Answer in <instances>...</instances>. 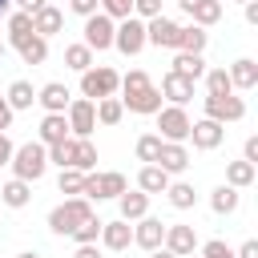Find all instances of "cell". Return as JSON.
Segmentation results:
<instances>
[{"label":"cell","mask_w":258,"mask_h":258,"mask_svg":"<svg viewBox=\"0 0 258 258\" xmlns=\"http://www.w3.org/2000/svg\"><path fill=\"white\" fill-rule=\"evenodd\" d=\"M121 105L129 109V113H141V117H153L165 101H161V93H157V85L149 81V73H141V69H133V73H125L121 77Z\"/></svg>","instance_id":"obj_1"},{"label":"cell","mask_w":258,"mask_h":258,"mask_svg":"<svg viewBox=\"0 0 258 258\" xmlns=\"http://www.w3.org/2000/svg\"><path fill=\"white\" fill-rule=\"evenodd\" d=\"M12 177H20V181H40L44 173H48V153H44V145L40 141H24V145H16L12 149Z\"/></svg>","instance_id":"obj_2"},{"label":"cell","mask_w":258,"mask_h":258,"mask_svg":"<svg viewBox=\"0 0 258 258\" xmlns=\"http://www.w3.org/2000/svg\"><path fill=\"white\" fill-rule=\"evenodd\" d=\"M93 218V202H85V198H64L60 206H52L48 210V230L52 234H60V238H69L81 222H89Z\"/></svg>","instance_id":"obj_3"},{"label":"cell","mask_w":258,"mask_h":258,"mask_svg":"<svg viewBox=\"0 0 258 258\" xmlns=\"http://www.w3.org/2000/svg\"><path fill=\"white\" fill-rule=\"evenodd\" d=\"M121 89V73L109 69V64H93L81 73V97L85 101H105V97H117Z\"/></svg>","instance_id":"obj_4"},{"label":"cell","mask_w":258,"mask_h":258,"mask_svg":"<svg viewBox=\"0 0 258 258\" xmlns=\"http://www.w3.org/2000/svg\"><path fill=\"white\" fill-rule=\"evenodd\" d=\"M129 189V181H125V173H117V169H105V173H85V189H81V198L85 202H109V198H121Z\"/></svg>","instance_id":"obj_5"},{"label":"cell","mask_w":258,"mask_h":258,"mask_svg":"<svg viewBox=\"0 0 258 258\" xmlns=\"http://www.w3.org/2000/svg\"><path fill=\"white\" fill-rule=\"evenodd\" d=\"M153 117H157V129H161L157 137H161V141H177V145L189 141V125H194V121H189V113H185L181 105H161Z\"/></svg>","instance_id":"obj_6"},{"label":"cell","mask_w":258,"mask_h":258,"mask_svg":"<svg viewBox=\"0 0 258 258\" xmlns=\"http://www.w3.org/2000/svg\"><path fill=\"white\" fill-rule=\"evenodd\" d=\"M113 28H117V20H109L105 12H93V16H85V36H81V44L97 56V52H105V48H113Z\"/></svg>","instance_id":"obj_7"},{"label":"cell","mask_w":258,"mask_h":258,"mask_svg":"<svg viewBox=\"0 0 258 258\" xmlns=\"http://www.w3.org/2000/svg\"><path fill=\"white\" fill-rule=\"evenodd\" d=\"M113 48H117L121 56H137V52L145 48V20H137V16L117 20V28H113Z\"/></svg>","instance_id":"obj_8"},{"label":"cell","mask_w":258,"mask_h":258,"mask_svg":"<svg viewBox=\"0 0 258 258\" xmlns=\"http://www.w3.org/2000/svg\"><path fill=\"white\" fill-rule=\"evenodd\" d=\"M202 109H206V121H218V125H230V121H242V117H246V101H242L238 93L202 97Z\"/></svg>","instance_id":"obj_9"},{"label":"cell","mask_w":258,"mask_h":258,"mask_svg":"<svg viewBox=\"0 0 258 258\" xmlns=\"http://www.w3.org/2000/svg\"><path fill=\"white\" fill-rule=\"evenodd\" d=\"M64 121H69V137H93L97 133V109H93V101L73 97L69 109H64Z\"/></svg>","instance_id":"obj_10"},{"label":"cell","mask_w":258,"mask_h":258,"mask_svg":"<svg viewBox=\"0 0 258 258\" xmlns=\"http://www.w3.org/2000/svg\"><path fill=\"white\" fill-rule=\"evenodd\" d=\"M173 258H189L202 242H198V230L185 226V222H165V242H161Z\"/></svg>","instance_id":"obj_11"},{"label":"cell","mask_w":258,"mask_h":258,"mask_svg":"<svg viewBox=\"0 0 258 258\" xmlns=\"http://www.w3.org/2000/svg\"><path fill=\"white\" fill-rule=\"evenodd\" d=\"M177 32H181V24L169 20V16L145 20V44H153V48H173L177 52Z\"/></svg>","instance_id":"obj_12"},{"label":"cell","mask_w":258,"mask_h":258,"mask_svg":"<svg viewBox=\"0 0 258 258\" xmlns=\"http://www.w3.org/2000/svg\"><path fill=\"white\" fill-rule=\"evenodd\" d=\"M161 242H165V222L161 218H137L133 222V246H141L145 254H153V250H161Z\"/></svg>","instance_id":"obj_13"},{"label":"cell","mask_w":258,"mask_h":258,"mask_svg":"<svg viewBox=\"0 0 258 258\" xmlns=\"http://www.w3.org/2000/svg\"><path fill=\"white\" fill-rule=\"evenodd\" d=\"M157 93H161V101H165V105H181V109H185V105L194 101V81L169 69V73L161 77V89H157Z\"/></svg>","instance_id":"obj_14"},{"label":"cell","mask_w":258,"mask_h":258,"mask_svg":"<svg viewBox=\"0 0 258 258\" xmlns=\"http://www.w3.org/2000/svg\"><path fill=\"white\" fill-rule=\"evenodd\" d=\"M97 246H105V250H129V246H133V222H125V218L101 222V238H97Z\"/></svg>","instance_id":"obj_15"},{"label":"cell","mask_w":258,"mask_h":258,"mask_svg":"<svg viewBox=\"0 0 258 258\" xmlns=\"http://www.w3.org/2000/svg\"><path fill=\"white\" fill-rule=\"evenodd\" d=\"M189 141H194V149H202V153H210V149H218L222 141H226V125H218V121H194L189 125Z\"/></svg>","instance_id":"obj_16"},{"label":"cell","mask_w":258,"mask_h":258,"mask_svg":"<svg viewBox=\"0 0 258 258\" xmlns=\"http://www.w3.org/2000/svg\"><path fill=\"white\" fill-rule=\"evenodd\" d=\"M8 44L20 52L24 64H44V60H48V40L36 36V32H24V36H16V40H8Z\"/></svg>","instance_id":"obj_17"},{"label":"cell","mask_w":258,"mask_h":258,"mask_svg":"<svg viewBox=\"0 0 258 258\" xmlns=\"http://www.w3.org/2000/svg\"><path fill=\"white\" fill-rule=\"evenodd\" d=\"M69 101H73V93H69V85H60V81H48V85L36 89V105H40L44 113H64Z\"/></svg>","instance_id":"obj_18"},{"label":"cell","mask_w":258,"mask_h":258,"mask_svg":"<svg viewBox=\"0 0 258 258\" xmlns=\"http://www.w3.org/2000/svg\"><path fill=\"white\" fill-rule=\"evenodd\" d=\"M157 169H165L169 177L173 173H185L189 169V149L185 145H177V141H161V153H157V161H153Z\"/></svg>","instance_id":"obj_19"},{"label":"cell","mask_w":258,"mask_h":258,"mask_svg":"<svg viewBox=\"0 0 258 258\" xmlns=\"http://www.w3.org/2000/svg\"><path fill=\"white\" fill-rule=\"evenodd\" d=\"M60 28H64V12H60L56 4H44V8L32 12V32H36V36L48 40V36H56Z\"/></svg>","instance_id":"obj_20"},{"label":"cell","mask_w":258,"mask_h":258,"mask_svg":"<svg viewBox=\"0 0 258 258\" xmlns=\"http://www.w3.org/2000/svg\"><path fill=\"white\" fill-rule=\"evenodd\" d=\"M69 137V121H64V113H44L40 117V133H36V141L48 149V145H60Z\"/></svg>","instance_id":"obj_21"},{"label":"cell","mask_w":258,"mask_h":258,"mask_svg":"<svg viewBox=\"0 0 258 258\" xmlns=\"http://www.w3.org/2000/svg\"><path fill=\"white\" fill-rule=\"evenodd\" d=\"M226 73H230V85H234V93H238V89H242V93H250V89L258 85V60H250V56L234 60Z\"/></svg>","instance_id":"obj_22"},{"label":"cell","mask_w":258,"mask_h":258,"mask_svg":"<svg viewBox=\"0 0 258 258\" xmlns=\"http://www.w3.org/2000/svg\"><path fill=\"white\" fill-rule=\"evenodd\" d=\"M238 206H242V189H234V185H218V189H210V210L214 214H222V218H230V214H238Z\"/></svg>","instance_id":"obj_23"},{"label":"cell","mask_w":258,"mask_h":258,"mask_svg":"<svg viewBox=\"0 0 258 258\" xmlns=\"http://www.w3.org/2000/svg\"><path fill=\"white\" fill-rule=\"evenodd\" d=\"M173 177L165 173V169H157V165H141L137 169V189L145 194V198H153V194H165V185H169Z\"/></svg>","instance_id":"obj_24"},{"label":"cell","mask_w":258,"mask_h":258,"mask_svg":"<svg viewBox=\"0 0 258 258\" xmlns=\"http://www.w3.org/2000/svg\"><path fill=\"white\" fill-rule=\"evenodd\" d=\"M0 202H4L8 210H24V206L32 202V185L20 181V177H8V181L0 185Z\"/></svg>","instance_id":"obj_25"},{"label":"cell","mask_w":258,"mask_h":258,"mask_svg":"<svg viewBox=\"0 0 258 258\" xmlns=\"http://www.w3.org/2000/svg\"><path fill=\"white\" fill-rule=\"evenodd\" d=\"M117 210H121V218H125V222H137V218H145V214H149V198H145L141 189H125V194L117 198Z\"/></svg>","instance_id":"obj_26"},{"label":"cell","mask_w":258,"mask_h":258,"mask_svg":"<svg viewBox=\"0 0 258 258\" xmlns=\"http://www.w3.org/2000/svg\"><path fill=\"white\" fill-rule=\"evenodd\" d=\"M173 73H181V77H189L198 85L206 77V56L202 52H173Z\"/></svg>","instance_id":"obj_27"},{"label":"cell","mask_w":258,"mask_h":258,"mask_svg":"<svg viewBox=\"0 0 258 258\" xmlns=\"http://www.w3.org/2000/svg\"><path fill=\"white\" fill-rule=\"evenodd\" d=\"M4 101H8V109H12V113L32 109V105H36V89H32L28 81H12V85H8V93H4Z\"/></svg>","instance_id":"obj_28"},{"label":"cell","mask_w":258,"mask_h":258,"mask_svg":"<svg viewBox=\"0 0 258 258\" xmlns=\"http://www.w3.org/2000/svg\"><path fill=\"white\" fill-rule=\"evenodd\" d=\"M206 40H210L206 28H198V24H181V32H177V52H206Z\"/></svg>","instance_id":"obj_29"},{"label":"cell","mask_w":258,"mask_h":258,"mask_svg":"<svg viewBox=\"0 0 258 258\" xmlns=\"http://www.w3.org/2000/svg\"><path fill=\"white\" fill-rule=\"evenodd\" d=\"M254 177H258V165H250V161H230L226 165V185H234V189L254 185Z\"/></svg>","instance_id":"obj_30"},{"label":"cell","mask_w":258,"mask_h":258,"mask_svg":"<svg viewBox=\"0 0 258 258\" xmlns=\"http://www.w3.org/2000/svg\"><path fill=\"white\" fill-rule=\"evenodd\" d=\"M165 202H169L173 210H194L198 194H194L189 181H169V185H165Z\"/></svg>","instance_id":"obj_31"},{"label":"cell","mask_w":258,"mask_h":258,"mask_svg":"<svg viewBox=\"0 0 258 258\" xmlns=\"http://www.w3.org/2000/svg\"><path fill=\"white\" fill-rule=\"evenodd\" d=\"M222 0H202L194 12H189V24H198V28H210V24H218L222 20Z\"/></svg>","instance_id":"obj_32"},{"label":"cell","mask_w":258,"mask_h":258,"mask_svg":"<svg viewBox=\"0 0 258 258\" xmlns=\"http://www.w3.org/2000/svg\"><path fill=\"white\" fill-rule=\"evenodd\" d=\"M64 64H69L73 73H85V69H93V64H97V56L77 40V44H64Z\"/></svg>","instance_id":"obj_33"},{"label":"cell","mask_w":258,"mask_h":258,"mask_svg":"<svg viewBox=\"0 0 258 258\" xmlns=\"http://www.w3.org/2000/svg\"><path fill=\"white\" fill-rule=\"evenodd\" d=\"M93 109H97V125H117V121L125 117V105H121V97H105V101H93Z\"/></svg>","instance_id":"obj_34"},{"label":"cell","mask_w":258,"mask_h":258,"mask_svg":"<svg viewBox=\"0 0 258 258\" xmlns=\"http://www.w3.org/2000/svg\"><path fill=\"white\" fill-rule=\"evenodd\" d=\"M44 153H48V165H56V169H73V153H77V137H64L60 145H48Z\"/></svg>","instance_id":"obj_35"},{"label":"cell","mask_w":258,"mask_h":258,"mask_svg":"<svg viewBox=\"0 0 258 258\" xmlns=\"http://www.w3.org/2000/svg\"><path fill=\"white\" fill-rule=\"evenodd\" d=\"M93 165H97V145H93V137H77L73 169H81V173H93Z\"/></svg>","instance_id":"obj_36"},{"label":"cell","mask_w":258,"mask_h":258,"mask_svg":"<svg viewBox=\"0 0 258 258\" xmlns=\"http://www.w3.org/2000/svg\"><path fill=\"white\" fill-rule=\"evenodd\" d=\"M206 97H226V93H234V85H230V73L226 69H206Z\"/></svg>","instance_id":"obj_37"},{"label":"cell","mask_w":258,"mask_h":258,"mask_svg":"<svg viewBox=\"0 0 258 258\" xmlns=\"http://www.w3.org/2000/svg\"><path fill=\"white\" fill-rule=\"evenodd\" d=\"M133 149H137V161L153 165V161H157V153H161V137H157V133H141Z\"/></svg>","instance_id":"obj_38"},{"label":"cell","mask_w":258,"mask_h":258,"mask_svg":"<svg viewBox=\"0 0 258 258\" xmlns=\"http://www.w3.org/2000/svg\"><path fill=\"white\" fill-rule=\"evenodd\" d=\"M56 189L69 194V198H81V189H85V173H81V169H60V173H56Z\"/></svg>","instance_id":"obj_39"},{"label":"cell","mask_w":258,"mask_h":258,"mask_svg":"<svg viewBox=\"0 0 258 258\" xmlns=\"http://www.w3.org/2000/svg\"><path fill=\"white\" fill-rule=\"evenodd\" d=\"M69 238H73L77 246H89V242H97V238H101V218L93 214V218H89V222H81V226H77Z\"/></svg>","instance_id":"obj_40"},{"label":"cell","mask_w":258,"mask_h":258,"mask_svg":"<svg viewBox=\"0 0 258 258\" xmlns=\"http://www.w3.org/2000/svg\"><path fill=\"white\" fill-rule=\"evenodd\" d=\"M4 20H8V40H16V36L32 32V16H28V12H16V8H12Z\"/></svg>","instance_id":"obj_41"},{"label":"cell","mask_w":258,"mask_h":258,"mask_svg":"<svg viewBox=\"0 0 258 258\" xmlns=\"http://www.w3.org/2000/svg\"><path fill=\"white\" fill-rule=\"evenodd\" d=\"M101 4V12L109 16V20H125V16H133V0H97Z\"/></svg>","instance_id":"obj_42"},{"label":"cell","mask_w":258,"mask_h":258,"mask_svg":"<svg viewBox=\"0 0 258 258\" xmlns=\"http://www.w3.org/2000/svg\"><path fill=\"white\" fill-rule=\"evenodd\" d=\"M198 250H202V258H234V246H226L222 238H210V242H202Z\"/></svg>","instance_id":"obj_43"},{"label":"cell","mask_w":258,"mask_h":258,"mask_svg":"<svg viewBox=\"0 0 258 258\" xmlns=\"http://www.w3.org/2000/svg\"><path fill=\"white\" fill-rule=\"evenodd\" d=\"M133 16L137 20H153V16H165V12H161V0H133Z\"/></svg>","instance_id":"obj_44"},{"label":"cell","mask_w":258,"mask_h":258,"mask_svg":"<svg viewBox=\"0 0 258 258\" xmlns=\"http://www.w3.org/2000/svg\"><path fill=\"white\" fill-rule=\"evenodd\" d=\"M69 12H77V16L85 20V16H93V12H101V4H97V0H69Z\"/></svg>","instance_id":"obj_45"},{"label":"cell","mask_w":258,"mask_h":258,"mask_svg":"<svg viewBox=\"0 0 258 258\" xmlns=\"http://www.w3.org/2000/svg\"><path fill=\"white\" fill-rule=\"evenodd\" d=\"M242 161L258 165V137H254V133H250V137H246V145H242Z\"/></svg>","instance_id":"obj_46"},{"label":"cell","mask_w":258,"mask_h":258,"mask_svg":"<svg viewBox=\"0 0 258 258\" xmlns=\"http://www.w3.org/2000/svg\"><path fill=\"white\" fill-rule=\"evenodd\" d=\"M12 149H16V145H12V137H8V133H0V169L12 161Z\"/></svg>","instance_id":"obj_47"},{"label":"cell","mask_w":258,"mask_h":258,"mask_svg":"<svg viewBox=\"0 0 258 258\" xmlns=\"http://www.w3.org/2000/svg\"><path fill=\"white\" fill-rule=\"evenodd\" d=\"M73 258H105V254H101V246H97V242H89V246H77V250H73Z\"/></svg>","instance_id":"obj_48"},{"label":"cell","mask_w":258,"mask_h":258,"mask_svg":"<svg viewBox=\"0 0 258 258\" xmlns=\"http://www.w3.org/2000/svg\"><path fill=\"white\" fill-rule=\"evenodd\" d=\"M44 4H48V0H12V8H16V12H28V16H32L36 8H44Z\"/></svg>","instance_id":"obj_49"},{"label":"cell","mask_w":258,"mask_h":258,"mask_svg":"<svg viewBox=\"0 0 258 258\" xmlns=\"http://www.w3.org/2000/svg\"><path fill=\"white\" fill-rule=\"evenodd\" d=\"M234 258H258V242L250 238V242H242L238 250H234Z\"/></svg>","instance_id":"obj_50"},{"label":"cell","mask_w":258,"mask_h":258,"mask_svg":"<svg viewBox=\"0 0 258 258\" xmlns=\"http://www.w3.org/2000/svg\"><path fill=\"white\" fill-rule=\"evenodd\" d=\"M12 117H16V113H12V109H8V101L0 97V133H8V125H12Z\"/></svg>","instance_id":"obj_51"},{"label":"cell","mask_w":258,"mask_h":258,"mask_svg":"<svg viewBox=\"0 0 258 258\" xmlns=\"http://www.w3.org/2000/svg\"><path fill=\"white\" fill-rule=\"evenodd\" d=\"M246 8V24H258V0H250V4H242Z\"/></svg>","instance_id":"obj_52"},{"label":"cell","mask_w":258,"mask_h":258,"mask_svg":"<svg viewBox=\"0 0 258 258\" xmlns=\"http://www.w3.org/2000/svg\"><path fill=\"white\" fill-rule=\"evenodd\" d=\"M198 4H202V0H177V8H181V12H185V16H189V12H194V8H198Z\"/></svg>","instance_id":"obj_53"},{"label":"cell","mask_w":258,"mask_h":258,"mask_svg":"<svg viewBox=\"0 0 258 258\" xmlns=\"http://www.w3.org/2000/svg\"><path fill=\"white\" fill-rule=\"evenodd\" d=\"M149 258H173V254H169V250H165V246H161V250H153V254H149Z\"/></svg>","instance_id":"obj_54"},{"label":"cell","mask_w":258,"mask_h":258,"mask_svg":"<svg viewBox=\"0 0 258 258\" xmlns=\"http://www.w3.org/2000/svg\"><path fill=\"white\" fill-rule=\"evenodd\" d=\"M12 12V0H0V16H8Z\"/></svg>","instance_id":"obj_55"},{"label":"cell","mask_w":258,"mask_h":258,"mask_svg":"<svg viewBox=\"0 0 258 258\" xmlns=\"http://www.w3.org/2000/svg\"><path fill=\"white\" fill-rule=\"evenodd\" d=\"M16 258H40V254H36V250H20Z\"/></svg>","instance_id":"obj_56"},{"label":"cell","mask_w":258,"mask_h":258,"mask_svg":"<svg viewBox=\"0 0 258 258\" xmlns=\"http://www.w3.org/2000/svg\"><path fill=\"white\" fill-rule=\"evenodd\" d=\"M4 48H8V44H4V40H0V60H4Z\"/></svg>","instance_id":"obj_57"},{"label":"cell","mask_w":258,"mask_h":258,"mask_svg":"<svg viewBox=\"0 0 258 258\" xmlns=\"http://www.w3.org/2000/svg\"><path fill=\"white\" fill-rule=\"evenodd\" d=\"M238 4H250V0H238Z\"/></svg>","instance_id":"obj_58"}]
</instances>
